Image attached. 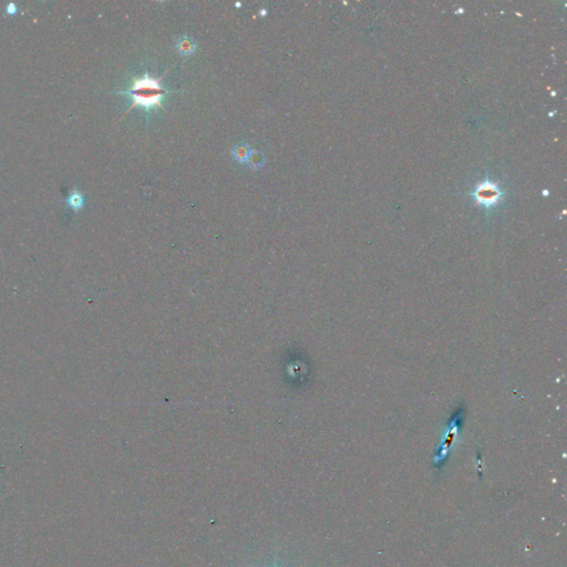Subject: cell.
Returning <instances> with one entry per match:
<instances>
[{"instance_id": "4", "label": "cell", "mask_w": 567, "mask_h": 567, "mask_svg": "<svg viewBox=\"0 0 567 567\" xmlns=\"http://www.w3.org/2000/svg\"><path fill=\"white\" fill-rule=\"evenodd\" d=\"M253 152V148L249 146V144L247 143L243 142V143H238V144H236L233 150H232V157L233 159L238 162V163H247L248 158L251 157V154Z\"/></svg>"}, {"instance_id": "9", "label": "cell", "mask_w": 567, "mask_h": 567, "mask_svg": "<svg viewBox=\"0 0 567 567\" xmlns=\"http://www.w3.org/2000/svg\"><path fill=\"white\" fill-rule=\"evenodd\" d=\"M274 567H278V564H277V560H276V559H275V562H274Z\"/></svg>"}, {"instance_id": "6", "label": "cell", "mask_w": 567, "mask_h": 567, "mask_svg": "<svg viewBox=\"0 0 567 567\" xmlns=\"http://www.w3.org/2000/svg\"><path fill=\"white\" fill-rule=\"evenodd\" d=\"M265 163H266V160H265L264 154L258 152V151H253L252 154H251V157L248 158V161H247L248 166L254 171H258L260 169H263Z\"/></svg>"}, {"instance_id": "1", "label": "cell", "mask_w": 567, "mask_h": 567, "mask_svg": "<svg viewBox=\"0 0 567 567\" xmlns=\"http://www.w3.org/2000/svg\"><path fill=\"white\" fill-rule=\"evenodd\" d=\"M170 91L161 85V79H155L144 73L141 78H134L129 89L116 91V95L128 96L132 100V105L129 109L140 108L150 112L158 108L163 109V101Z\"/></svg>"}, {"instance_id": "8", "label": "cell", "mask_w": 567, "mask_h": 567, "mask_svg": "<svg viewBox=\"0 0 567 567\" xmlns=\"http://www.w3.org/2000/svg\"><path fill=\"white\" fill-rule=\"evenodd\" d=\"M266 14H267V11H266V10H264V9L259 11V15H260V16H263V17H264V16H266Z\"/></svg>"}, {"instance_id": "3", "label": "cell", "mask_w": 567, "mask_h": 567, "mask_svg": "<svg viewBox=\"0 0 567 567\" xmlns=\"http://www.w3.org/2000/svg\"><path fill=\"white\" fill-rule=\"evenodd\" d=\"M175 47L181 54L184 57H190L197 50V42L190 36H181L175 42Z\"/></svg>"}, {"instance_id": "7", "label": "cell", "mask_w": 567, "mask_h": 567, "mask_svg": "<svg viewBox=\"0 0 567 567\" xmlns=\"http://www.w3.org/2000/svg\"><path fill=\"white\" fill-rule=\"evenodd\" d=\"M6 11H7V14L12 16V15H16L17 11H18V7L17 5L14 3H10L7 5V7H6Z\"/></svg>"}, {"instance_id": "2", "label": "cell", "mask_w": 567, "mask_h": 567, "mask_svg": "<svg viewBox=\"0 0 567 567\" xmlns=\"http://www.w3.org/2000/svg\"><path fill=\"white\" fill-rule=\"evenodd\" d=\"M474 197L476 198V202L482 203V205H485L488 207L498 202L501 193L498 192L497 188H495V185H490L488 183L485 185H480V188H478L474 193Z\"/></svg>"}, {"instance_id": "5", "label": "cell", "mask_w": 567, "mask_h": 567, "mask_svg": "<svg viewBox=\"0 0 567 567\" xmlns=\"http://www.w3.org/2000/svg\"><path fill=\"white\" fill-rule=\"evenodd\" d=\"M65 202H66L68 207H70L74 212H79L81 208L84 206L85 197L79 190L73 189L70 192V194L67 196Z\"/></svg>"}]
</instances>
